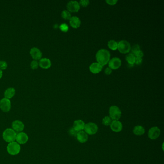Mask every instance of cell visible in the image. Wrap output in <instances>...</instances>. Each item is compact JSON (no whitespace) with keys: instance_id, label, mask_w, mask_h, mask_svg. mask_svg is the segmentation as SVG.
Segmentation results:
<instances>
[{"instance_id":"1","label":"cell","mask_w":164,"mask_h":164,"mask_svg":"<svg viewBox=\"0 0 164 164\" xmlns=\"http://www.w3.org/2000/svg\"><path fill=\"white\" fill-rule=\"evenodd\" d=\"M110 53L106 49L100 50L96 54V59L97 63L102 66L108 63L110 60Z\"/></svg>"},{"instance_id":"2","label":"cell","mask_w":164,"mask_h":164,"mask_svg":"<svg viewBox=\"0 0 164 164\" xmlns=\"http://www.w3.org/2000/svg\"><path fill=\"white\" fill-rule=\"evenodd\" d=\"M17 133L15 131H14L12 129H7L3 132V139L6 142L10 143L14 142L16 141Z\"/></svg>"},{"instance_id":"3","label":"cell","mask_w":164,"mask_h":164,"mask_svg":"<svg viewBox=\"0 0 164 164\" xmlns=\"http://www.w3.org/2000/svg\"><path fill=\"white\" fill-rule=\"evenodd\" d=\"M20 151V145L16 142L9 143L7 146V151L9 155H18Z\"/></svg>"},{"instance_id":"4","label":"cell","mask_w":164,"mask_h":164,"mask_svg":"<svg viewBox=\"0 0 164 164\" xmlns=\"http://www.w3.org/2000/svg\"><path fill=\"white\" fill-rule=\"evenodd\" d=\"M109 114L112 120H119L121 116L122 112L118 106L112 105L109 108Z\"/></svg>"},{"instance_id":"5","label":"cell","mask_w":164,"mask_h":164,"mask_svg":"<svg viewBox=\"0 0 164 164\" xmlns=\"http://www.w3.org/2000/svg\"><path fill=\"white\" fill-rule=\"evenodd\" d=\"M98 131V127L97 124L93 122H89L85 124L84 131L88 135H92L95 134Z\"/></svg>"},{"instance_id":"6","label":"cell","mask_w":164,"mask_h":164,"mask_svg":"<svg viewBox=\"0 0 164 164\" xmlns=\"http://www.w3.org/2000/svg\"><path fill=\"white\" fill-rule=\"evenodd\" d=\"M118 49L121 53H128L131 51V44L127 40H121L118 43Z\"/></svg>"},{"instance_id":"7","label":"cell","mask_w":164,"mask_h":164,"mask_svg":"<svg viewBox=\"0 0 164 164\" xmlns=\"http://www.w3.org/2000/svg\"><path fill=\"white\" fill-rule=\"evenodd\" d=\"M11 103L10 100L4 98L0 101V109L4 112H8L11 109Z\"/></svg>"},{"instance_id":"8","label":"cell","mask_w":164,"mask_h":164,"mask_svg":"<svg viewBox=\"0 0 164 164\" xmlns=\"http://www.w3.org/2000/svg\"><path fill=\"white\" fill-rule=\"evenodd\" d=\"M161 131L157 127H153L150 128L148 132V138L151 139H156L159 137Z\"/></svg>"},{"instance_id":"9","label":"cell","mask_w":164,"mask_h":164,"mask_svg":"<svg viewBox=\"0 0 164 164\" xmlns=\"http://www.w3.org/2000/svg\"><path fill=\"white\" fill-rule=\"evenodd\" d=\"M66 7L69 12L74 13L79 11L80 9V5L78 1H71L67 3Z\"/></svg>"},{"instance_id":"10","label":"cell","mask_w":164,"mask_h":164,"mask_svg":"<svg viewBox=\"0 0 164 164\" xmlns=\"http://www.w3.org/2000/svg\"><path fill=\"white\" fill-rule=\"evenodd\" d=\"M108 65L111 69H117L121 66V60L118 57H114L109 61Z\"/></svg>"},{"instance_id":"11","label":"cell","mask_w":164,"mask_h":164,"mask_svg":"<svg viewBox=\"0 0 164 164\" xmlns=\"http://www.w3.org/2000/svg\"><path fill=\"white\" fill-rule=\"evenodd\" d=\"M16 140L17 142L20 144H24L27 142L29 140V136L26 133L20 132L17 134Z\"/></svg>"},{"instance_id":"12","label":"cell","mask_w":164,"mask_h":164,"mask_svg":"<svg viewBox=\"0 0 164 164\" xmlns=\"http://www.w3.org/2000/svg\"><path fill=\"white\" fill-rule=\"evenodd\" d=\"M110 129L115 132H119L123 129V125L119 120H113L110 125Z\"/></svg>"},{"instance_id":"13","label":"cell","mask_w":164,"mask_h":164,"mask_svg":"<svg viewBox=\"0 0 164 164\" xmlns=\"http://www.w3.org/2000/svg\"><path fill=\"white\" fill-rule=\"evenodd\" d=\"M30 54L34 60H38L42 58L43 53L37 47H33L30 51Z\"/></svg>"},{"instance_id":"14","label":"cell","mask_w":164,"mask_h":164,"mask_svg":"<svg viewBox=\"0 0 164 164\" xmlns=\"http://www.w3.org/2000/svg\"><path fill=\"white\" fill-rule=\"evenodd\" d=\"M12 127L14 131L16 132H20L23 131L25 126L21 121L16 120L12 122Z\"/></svg>"},{"instance_id":"15","label":"cell","mask_w":164,"mask_h":164,"mask_svg":"<svg viewBox=\"0 0 164 164\" xmlns=\"http://www.w3.org/2000/svg\"><path fill=\"white\" fill-rule=\"evenodd\" d=\"M77 139L80 143H85L88 140V135L84 131H78L76 136Z\"/></svg>"},{"instance_id":"16","label":"cell","mask_w":164,"mask_h":164,"mask_svg":"<svg viewBox=\"0 0 164 164\" xmlns=\"http://www.w3.org/2000/svg\"><path fill=\"white\" fill-rule=\"evenodd\" d=\"M90 70L93 74H98L103 69V66L98 63H93L90 66Z\"/></svg>"},{"instance_id":"17","label":"cell","mask_w":164,"mask_h":164,"mask_svg":"<svg viewBox=\"0 0 164 164\" xmlns=\"http://www.w3.org/2000/svg\"><path fill=\"white\" fill-rule=\"evenodd\" d=\"M85 125V123L83 120L80 119L75 120L73 123V128L77 131H84V127Z\"/></svg>"},{"instance_id":"18","label":"cell","mask_w":164,"mask_h":164,"mask_svg":"<svg viewBox=\"0 0 164 164\" xmlns=\"http://www.w3.org/2000/svg\"><path fill=\"white\" fill-rule=\"evenodd\" d=\"M52 65L51 61L48 58H41L39 62V66L42 69H48L51 67Z\"/></svg>"},{"instance_id":"19","label":"cell","mask_w":164,"mask_h":164,"mask_svg":"<svg viewBox=\"0 0 164 164\" xmlns=\"http://www.w3.org/2000/svg\"><path fill=\"white\" fill-rule=\"evenodd\" d=\"M69 23L72 27L74 29H77L81 25V21L78 17L74 16L71 17L70 19Z\"/></svg>"},{"instance_id":"20","label":"cell","mask_w":164,"mask_h":164,"mask_svg":"<svg viewBox=\"0 0 164 164\" xmlns=\"http://www.w3.org/2000/svg\"><path fill=\"white\" fill-rule=\"evenodd\" d=\"M145 129L142 126L137 125L133 128V132L135 135L137 136H142L144 134Z\"/></svg>"},{"instance_id":"21","label":"cell","mask_w":164,"mask_h":164,"mask_svg":"<svg viewBox=\"0 0 164 164\" xmlns=\"http://www.w3.org/2000/svg\"><path fill=\"white\" fill-rule=\"evenodd\" d=\"M15 93H16V90L14 88L12 87L8 88L4 92V97L6 98L10 99L14 96Z\"/></svg>"},{"instance_id":"22","label":"cell","mask_w":164,"mask_h":164,"mask_svg":"<svg viewBox=\"0 0 164 164\" xmlns=\"http://www.w3.org/2000/svg\"><path fill=\"white\" fill-rule=\"evenodd\" d=\"M135 56L132 53H131L127 54L126 57V59L128 62L129 65H133L135 64Z\"/></svg>"},{"instance_id":"23","label":"cell","mask_w":164,"mask_h":164,"mask_svg":"<svg viewBox=\"0 0 164 164\" xmlns=\"http://www.w3.org/2000/svg\"><path fill=\"white\" fill-rule=\"evenodd\" d=\"M118 43L114 40H110L108 43V46L112 50L115 51L118 49Z\"/></svg>"},{"instance_id":"24","label":"cell","mask_w":164,"mask_h":164,"mask_svg":"<svg viewBox=\"0 0 164 164\" xmlns=\"http://www.w3.org/2000/svg\"><path fill=\"white\" fill-rule=\"evenodd\" d=\"M112 121L113 120L110 118V116H105L103 118L102 123L104 125L108 126H110Z\"/></svg>"},{"instance_id":"25","label":"cell","mask_w":164,"mask_h":164,"mask_svg":"<svg viewBox=\"0 0 164 164\" xmlns=\"http://www.w3.org/2000/svg\"><path fill=\"white\" fill-rule=\"evenodd\" d=\"M61 17L65 20H69L71 17V14L69 11L64 10L61 13Z\"/></svg>"},{"instance_id":"26","label":"cell","mask_w":164,"mask_h":164,"mask_svg":"<svg viewBox=\"0 0 164 164\" xmlns=\"http://www.w3.org/2000/svg\"><path fill=\"white\" fill-rule=\"evenodd\" d=\"M131 53L134 54L136 52H138L139 51L141 50L140 49V47L138 44H134L131 47Z\"/></svg>"},{"instance_id":"27","label":"cell","mask_w":164,"mask_h":164,"mask_svg":"<svg viewBox=\"0 0 164 164\" xmlns=\"http://www.w3.org/2000/svg\"><path fill=\"white\" fill-rule=\"evenodd\" d=\"M68 133L72 137H76L78 131H77L73 127H71V128H70L69 129Z\"/></svg>"},{"instance_id":"28","label":"cell","mask_w":164,"mask_h":164,"mask_svg":"<svg viewBox=\"0 0 164 164\" xmlns=\"http://www.w3.org/2000/svg\"><path fill=\"white\" fill-rule=\"evenodd\" d=\"M59 28L61 31H63V32H65V33L67 32L69 29L68 25L65 23H63L61 24V25L60 26Z\"/></svg>"},{"instance_id":"29","label":"cell","mask_w":164,"mask_h":164,"mask_svg":"<svg viewBox=\"0 0 164 164\" xmlns=\"http://www.w3.org/2000/svg\"><path fill=\"white\" fill-rule=\"evenodd\" d=\"M39 66V62L36 60H33L30 63V67L33 69H36Z\"/></svg>"},{"instance_id":"30","label":"cell","mask_w":164,"mask_h":164,"mask_svg":"<svg viewBox=\"0 0 164 164\" xmlns=\"http://www.w3.org/2000/svg\"><path fill=\"white\" fill-rule=\"evenodd\" d=\"M7 63L5 61H0V69L5 70L7 69Z\"/></svg>"},{"instance_id":"31","label":"cell","mask_w":164,"mask_h":164,"mask_svg":"<svg viewBox=\"0 0 164 164\" xmlns=\"http://www.w3.org/2000/svg\"><path fill=\"white\" fill-rule=\"evenodd\" d=\"M79 5L83 7H86L90 4V1L88 0H81L79 3Z\"/></svg>"},{"instance_id":"32","label":"cell","mask_w":164,"mask_h":164,"mask_svg":"<svg viewBox=\"0 0 164 164\" xmlns=\"http://www.w3.org/2000/svg\"><path fill=\"white\" fill-rule=\"evenodd\" d=\"M133 55L135 56V57H139V58H142L144 56V53L142 51L140 50L138 52H136Z\"/></svg>"},{"instance_id":"33","label":"cell","mask_w":164,"mask_h":164,"mask_svg":"<svg viewBox=\"0 0 164 164\" xmlns=\"http://www.w3.org/2000/svg\"><path fill=\"white\" fill-rule=\"evenodd\" d=\"M118 2L117 0H106V3L109 5H115Z\"/></svg>"},{"instance_id":"34","label":"cell","mask_w":164,"mask_h":164,"mask_svg":"<svg viewBox=\"0 0 164 164\" xmlns=\"http://www.w3.org/2000/svg\"><path fill=\"white\" fill-rule=\"evenodd\" d=\"M142 58H139V57H136L135 61V64L136 65H139L142 64Z\"/></svg>"},{"instance_id":"35","label":"cell","mask_w":164,"mask_h":164,"mask_svg":"<svg viewBox=\"0 0 164 164\" xmlns=\"http://www.w3.org/2000/svg\"><path fill=\"white\" fill-rule=\"evenodd\" d=\"M105 74H106V75H110L111 73H112V69L109 67H107V68L105 69Z\"/></svg>"},{"instance_id":"36","label":"cell","mask_w":164,"mask_h":164,"mask_svg":"<svg viewBox=\"0 0 164 164\" xmlns=\"http://www.w3.org/2000/svg\"><path fill=\"white\" fill-rule=\"evenodd\" d=\"M3 76V71L1 70L0 69V79H1Z\"/></svg>"}]
</instances>
